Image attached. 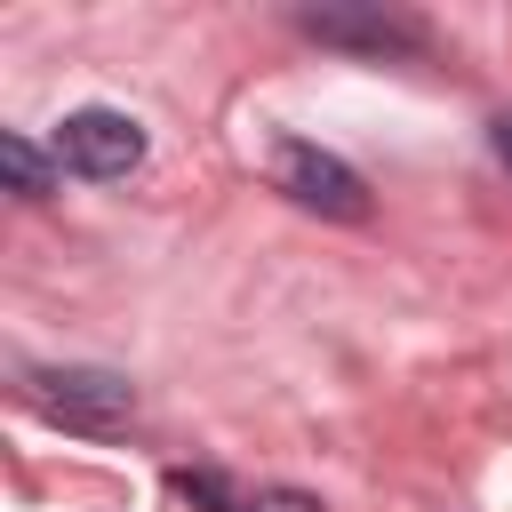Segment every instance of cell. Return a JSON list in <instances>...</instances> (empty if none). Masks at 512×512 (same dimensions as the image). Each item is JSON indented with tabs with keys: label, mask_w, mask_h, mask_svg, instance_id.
Here are the masks:
<instances>
[{
	"label": "cell",
	"mask_w": 512,
	"mask_h": 512,
	"mask_svg": "<svg viewBox=\"0 0 512 512\" xmlns=\"http://www.w3.org/2000/svg\"><path fill=\"white\" fill-rule=\"evenodd\" d=\"M272 184H280L296 208H312V216H336V224H360V216H368L360 168L336 160V152H320V144H304V136H280V144H272Z\"/></svg>",
	"instance_id": "2"
},
{
	"label": "cell",
	"mask_w": 512,
	"mask_h": 512,
	"mask_svg": "<svg viewBox=\"0 0 512 512\" xmlns=\"http://www.w3.org/2000/svg\"><path fill=\"white\" fill-rule=\"evenodd\" d=\"M136 160H144V128H136L128 112H112V104L64 112V128H56V168H72V176H88V184H120Z\"/></svg>",
	"instance_id": "4"
},
{
	"label": "cell",
	"mask_w": 512,
	"mask_h": 512,
	"mask_svg": "<svg viewBox=\"0 0 512 512\" xmlns=\"http://www.w3.org/2000/svg\"><path fill=\"white\" fill-rule=\"evenodd\" d=\"M296 24L328 48H352V56H424L432 32L424 16L408 8H384V0H344V8H296Z\"/></svg>",
	"instance_id": "3"
},
{
	"label": "cell",
	"mask_w": 512,
	"mask_h": 512,
	"mask_svg": "<svg viewBox=\"0 0 512 512\" xmlns=\"http://www.w3.org/2000/svg\"><path fill=\"white\" fill-rule=\"evenodd\" d=\"M32 408L64 432H120L136 416V384L120 368H40L32 384Z\"/></svg>",
	"instance_id": "1"
},
{
	"label": "cell",
	"mask_w": 512,
	"mask_h": 512,
	"mask_svg": "<svg viewBox=\"0 0 512 512\" xmlns=\"http://www.w3.org/2000/svg\"><path fill=\"white\" fill-rule=\"evenodd\" d=\"M0 176H8L16 200H48V192H56V160H48L32 136H0Z\"/></svg>",
	"instance_id": "5"
},
{
	"label": "cell",
	"mask_w": 512,
	"mask_h": 512,
	"mask_svg": "<svg viewBox=\"0 0 512 512\" xmlns=\"http://www.w3.org/2000/svg\"><path fill=\"white\" fill-rule=\"evenodd\" d=\"M488 144H496V160L512 168V112H496V128H488Z\"/></svg>",
	"instance_id": "7"
},
{
	"label": "cell",
	"mask_w": 512,
	"mask_h": 512,
	"mask_svg": "<svg viewBox=\"0 0 512 512\" xmlns=\"http://www.w3.org/2000/svg\"><path fill=\"white\" fill-rule=\"evenodd\" d=\"M256 512H328V504L304 488H256Z\"/></svg>",
	"instance_id": "6"
}]
</instances>
